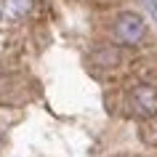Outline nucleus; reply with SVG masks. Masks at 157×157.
Instances as JSON below:
<instances>
[{
    "instance_id": "f257e3e1",
    "label": "nucleus",
    "mask_w": 157,
    "mask_h": 157,
    "mask_svg": "<svg viewBox=\"0 0 157 157\" xmlns=\"http://www.w3.org/2000/svg\"><path fill=\"white\" fill-rule=\"evenodd\" d=\"M144 35H147V24H144V19L139 13H133V11H125L120 16L115 19V24H112V37H115L117 45H123V48H133V45H139L144 40Z\"/></svg>"
},
{
    "instance_id": "f03ea898",
    "label": "nucleus",
    "mask_w": 157,
    "mask_h": 157,
    "mask_svg": "<svg viewBox=\"0 0 157 157\" xmlns=\"http://www.w3.org/2000/svg\"><path fill=\"white\" fill-rule=\"evenodd\" d=\"M128 112L141 120L157 117V85L152 83H136L128 91Z\"/></svg>"
},
{
    "instance_id": "7ed1b4c3",
    "label": "nucleus",
    "mask_w": 157,
    "mask_h": 157,
    "mask_svg": "<svg viewBox=\"0 0 157 157\" xmlns=\"http://www.w3.org/2000/svg\"><path fill=\"white\" fill-rule=\"evenodd\" d=\"M88 61L99 72H112V69H117V67L123 64V51L117 48V45H96L91 51Z\"/></svg>"
},
{
    "instance_id": "20e7f679",
    "label": "nucleus",
    "mask_w": 157,
    "mask_h": 157,
    "mask_svg": "<svg viewBox=\"0 0 157 157\" xmlns=\"http://www.w3.org/2000/svg\"><path fill=\"white\" fill-rule=\"evenodd\" d=\"M35 8L32 0H0V16L8 19H21Z\"/></svg>"
},
{
    "instance_id": "39448f33",
    "label": "nucleus",
    "mask_w": 157,
    "mask_h": 157,
    "mask_svg": "<svg viewBox=\"0 0 157 157\" xmlns=\"http://www.w3.org/2000/svg\"><path fill=\"white\" fill-rule=\"evenodd\" d=\"M16 91H19L16 77H13L8 69H3V67H0V101H6V104L16 101V96H13Z\"/></svg>"
},
{
    "instance_id": "423d86ee",
    "label": "nucleus",
    "mask_w": 157,
    "mask_h": 157,
    "mask_svg": "<svg viewBox=\"0 0 157 157\" xmlns=\"http://www.w3.org/2000/svg\"><path fill=\"white\" fill-rule=\"evenodd\" d=\"M155 144H157V131H155Z\"/></svg>"
},
{
    "instance_id": "0eeeda50",
    "label": "nucleus",
    "mask_w": 157,
    "mask_h": 157,
    "mask_svg": "<svg viewBox=\"0 0 157 157\" xmlns=\"http://www.w3.org/2000/svg\"><path fill=\"white\" fill-rule=\"evenodd\" d=\"M0 144H3V133H0Z\"/></svg>"
}]
</instances>
